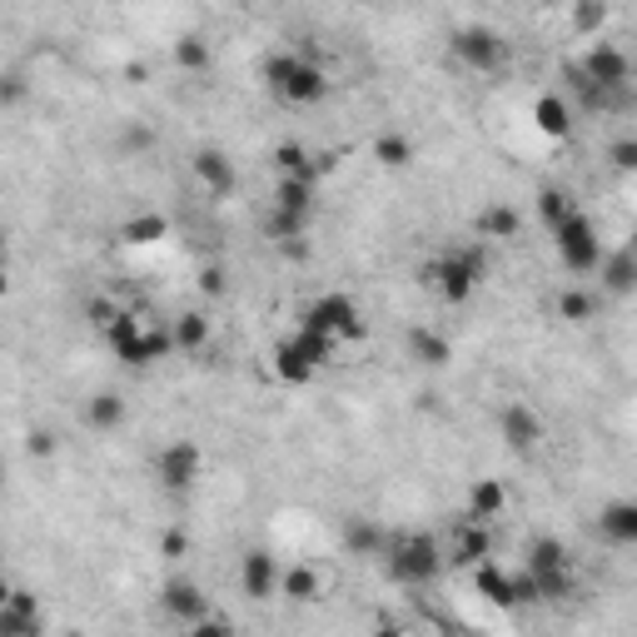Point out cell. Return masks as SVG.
I'll return each instance as SVG.
<instances>
[{
    "label": "cell",
    "instance_id": "484cf974",
    "mask_svg": "<svg viewBox=\"0 0 637 637\" xmlns=\"http://www.w3.org/2000/svg\"><path fill=\"white\" fill-rule=\"evenodd\" d=\"M408 358L424 368H443L453 358V344H448L438 328H408Z\"/></svg>",
    "mask_w": 637,
    "mask_h": 637
},
{
    "label": "cell",
    "instance_id": "5bb4252c",
    "mask_svg": "<svg viewBox=\"0 0 637 637\" xmlns=\"http://www.w3.org/2000/svg\"><path fill=\"white\" fill-rule=\"evenodd\" d=\"M189 175H195L199 189H205V195H215V199H224V195H234V189H239L234 159H229L219 145H199L195 155H189Z\"/></svg>",
    "mask_w": 637,
    "mask_h": 637
},
{
    "label": "cell",
    "instance_id": "ba28073f",
    "mask_svg": "<svg viewBox=\"0 0 637 637\" xmlns=\"http://www.w3.org/2000/svg\"><path fill=\"white\" fill-rule=\"evenodd\" d=\"M547 239H553L557 264H563L567 274H597V264H603V254H607L603 239H597V224L583 215V209L557 219V224L547 229Z\"/></svg>",
    "mask_w": 637,
    "mask_h": 637
},
{
    "label": "cell",
    "instance_id": "d6986e66",
    "mask_svg": "<svg viewBox=\"0 0 637 637\" xmlns=\"http://www.w3.org/2000/svg\"><path fill=\"white\" fill-rule=\"evenodd\" d=\"M483 557H493V533H488V523L483 518H458V528H453V547H448V563H458V567H473V563H483Z\"/></svg>",
    "mask_w": 637,
    "mask_h": 637
},
{
    "label": "cell",
    "instance_id": "ffe728a7",
    "mask_svg": "<svg viewBox=\"0 0 637 637\" xmlns=\"http://www.w3.org/2000/svg\"><path fill=\"white\" fill-rule=\"evenodd\" d=\"M274 209L294 219H314L318 209V179L309 175H274Z\"/></svg>",
    "mask_w": 637,
    "mask_h": 637
},
{
    "label": "cell",
    "instance_id": "5b68a950",
    "mask_svg": "<svg viewBox=\"0 0 637 637\" xmlns=\"http://www.w3.org/2000/svg\"><path fill=\"white\" fill-rule=\"evenodd\" d=\"M100 334H105L109 354H115L119 364H129V368H149V364H159V358L179 354V348H175V328H145L135 314H125V309H119V314L109 318Z\"/></svg>",
    "mask_w": 637,
    "mask_h": 637
},
{
    "label": "cell",
    "instance_id": "ab89813d",
    "mask_svg": "<svg viewBox=\"0 0 637 637\" xmlns=\"http://www.w3.org/2000/svg\"><path fill=\"white\" fill-rule=\"evenodd\" d=\"M259 6H284V0H259Z\"/></svg>",
    "mask_w": 637,
    "mask_h": 637
},
{
    "label": "cell",
    "instance_id": "cb8c5ba5",
    "mask_svg": "<svg viewBox=\"0 0 637 637\" xmlns=\"http://www.w3.org/2000/svg\"><path fill=\"white\" fill-rule=\"evenodd\" d=\"M473 234L488 239V244H508V239H518V209L513 205H483L473 215Z\"/></svg>",
    "mask_w": 637,
    "mask_h": 637
},
{
    "label": "cell",
    "instance_id": "e575fe53",
    "mask_svg": "<svg viewBox=\"0 0 637 637\" xmlns=\"http://www.w3.org/2000/svg\"><path fill=\"white\" fill-rule=\"evenodd\" d=\"M577 209V199L567 195V189H543L537 195V219H543V229H553L557 219H567Z\"/></svg>",
    "mask_w": 637,
    "mask_h": 637
},
{
    "label": "cell",
    "instance_id": "8d00e7d4",
    "mask_svg": "<svg viewBox=\"0 0 637 637\" xmlns=\"http://www.w3.org/2000/svg\"><path fill=\"white\" fill-rule=\"evenodd\" d=\"M607 165L617 169V175H637V135H623L607 145Z\"/></svg>",
    "mask_w": 637,
    "mask_h": 637
},
{
    "label": "cell",
    "instance_id": "8992f818",
    "mask_svg": "<svg viewBox=\"0 0 637 637\" xmlns=\"http://www.w3.org/2000/svg\"><path fill=\"white\" fill-rule=\"evenodd\" d=\"M528 573H533L537 593H543V603H563V597L577 593V573H573V553H567L563 537L543 533L528 543Z\"/></svg>",
    "mask_w": 637,
    "mask_h": 637
},
{
    "label": "cell",
    "instance_id": "4316f807",
    "mask_svg": "<svg viewBox=\"0 0 637 637\" xmlns=\"http://www.w3.org/2000/svg\"><path fill=\"white\" fill-rule=\"evenodd\" d=\"M503 508H508V488L498 483V478H478V483H468V518L493 523Z\"/></svg>",
    "mask_w": 637,
    "mask_h": 637
},
{
    "label": "cell",
    "instance_id": "7a4b0ae2",
    "mask_svg": "<svg viewBox=\"0 0 637 637\" xmlns=\"http://www.w3.org/2000/svg\"><path fill=\"white\" fill-rule=\"evenodd\" d=\"M264 90L279 100V105H318L328 95V70L314 50H274L264 60Z\"/></svg>",
    "mask_w": 637,
    "mask_h": 637
},
{
    "label": "cell",
    "instance_id": "6da1fadb",
    "mask_svg": "<svg viewBox=\"0 0 637 637\" xmlns=\"http://www.w3.org/2000/svg\"><path fill=\"white\" fill-rule=\"evenodd\" d=\"M418 279H424V289L438 304H448V309L468 304V299L478 294V284L488 279V239L473 234V239H458V244L438 249V254L418 269Z\"/></svg>",
    "mask_w": 637,
    "mask_h": 637
},
{
    "label": "cell",
    "instance_id": "9a60e30c",
    "mask_svg": "<svg viewBox=\"0 0 637 637\" xmlns=\"http://www.w3.org/2000/svg\"><path fill=\"white\" fill-rule=\"evenodd\" d=\"M159 607H165L169 623H179V627H199L209 617V597L195 577H169V583L159 587Z\"/></svg>",
    "mask_w": 637,
    "mask_h": 637
},
{
    "label": "cell",
    "instance_id": "74e56055",
    "mask_svg": "<svg viewBox=\"0 0 637 637\" xmlns=\"http://www.w3.org/2000/svg\"><path fill=\"white\" fill-rule=\"evenodd\" d=\"M115 314H119V304H109V299H90V304H85V318H90L95 328H105Z\"/></svg>",
    "mask_w": 637,
    "mask_h": 637
},
{
    "label": "cell",
    "instance_id": "3957f363",
    "mask_svg": "<svg viewBox=\"0 0 637 637\" xmlns=\"http://www.w3.org/2000/svg\"><path fill=\"white\" fill-rule=\"evenodd\" d=\"M384 573L388 583L408 587V593H418V587H428L438 573H443V547H438L434 533H424V528H398V533H388V547H384Z\"/></svg>",
    "mask_w": 637,
    "mask_h": 637
},
{
    "label": "cell",
    "instance_id": "4fadbf2b",
    "mask_svg": "<svg viewBox=\"0 0 637 637\" xmlns=\"http://www.w3.org/2000/svg\"><path fill=\"white\" fill-rule=\"evenodd\" d=\"M234 577H239V593H244L249 603H269V597H279V577H284V567H279V557L269 553V547H244Z\"/></svg>",
    "mask_w": 637,
    "mask_h": 637
},
{
    "label": "cell",
    "instance_id": "f546056e",
    "mask_svg": "<svg viewBox=\"0 0 637 637\" xmlns=\"http://www.w3.org/2000/svg\"><path fill=\"white\" fill-rule=\"evenodd\" d=\"M169 234V219L165 215H129V219H119V244H155V239H165Z\"/></svg>",
    "mask_w": 637,
    "mask_h": 637
},
{
    "label": "cell",
    "instance_id": "d6a6232c",
    "mask_svg": "<svg viewBox=\"0 0 637 637\" xmlns=\"http://www.w3.org/2000/svg\"><path fill=\"white\" fill-rule=\"evenodd\" d=\"M175 65L189 70V75H205V70L215 65V55H209V45L199 35H179L175 40Z\"/></svg>",
    "mask_w": 637,
    "mask_h": 637
},
{
    "label": "cell",
    "instance_id": "52a82bcc",
    "mask_svg": "<svg viewBox=\"0 0 637 637\" xmlns=\"http://www.w3.org/2000/svg\"><path fill=\"white\" fill-rule=\"evenodd\" d=\"M299 324H309V328H318V334H328L334 344H358V338L368 334L364 309H358V299L344 294V289H328V294L309 299V304L299 309Z\"/></svg>",
    "mask_w": 637,
    "mask_h": 637
},
{
    "label": "cell",
    "instance_id": "836d02e7",
    "mask_svg": "<svg viewBox=\"0 0 637 637\" xmlns=\"http://www.w3.org/2000/svg\"><path fill=\"white\" fill-rule=\"evenodd\" d=\"M593 314H597V294H587V289H563V294H557V318L587 324Z\"/></svg>",
    "mask_w": 637,
    "mask_h": 637
},
{
    "label": "cell",
    "instance_id": "d4e9b609",
    "mask_svg": "<svg viewBox=\"0 0 637 637\" xmlns=\"http://www.w3.org/2000/svg\"><path fill=\"white\" fill-rule=\"evenodd\" d=\"M125 418H129L125 398L109 394V388H100V394L85 398V428H95V434H115V428L125 424Z\"/></svg>",
    "mask_w": 637,
    "mask_h": 637
},
{
    "label": "cell",
    "instance_id": "e0dca14e",
    "mask_svg": "<svg viewBox=\"0 0 637 637\" xmlns=\"http://www.w3.org/2000/svg\"><path fill=\"white\" fill-rule=\"evenodd\" d=\"M45 633V613H40V597L20 593V587H10L6 597H0V637H40Z\"/></svg>",
    "mask_w": 637,
    "mask_h": 637
},
{
    "label": "cell",
    "instance_id": "4dcf8cb0",
    "mask_svg": "<svg viewBox=\"0 0 637 637\" xmlns=\"http://www.w3.org/2000/svg\"><path fill=\"white\" fill-rule=\"evenodd\" d=\"M368 155H374L384 169H408V165H414V139L398 135V129H384V135L374 139V149H368Z\"/></svg>",
    "mask_w": 637,
    "mask_h": 637
},
{
    "label": "cell",
    "instance_id": "30bf717a",
    "mask_svg": "<svg viewBox=\"0 0 637 637\" xmlns=\"http://www.w3.org/2000/svg\"><path fill=\"white\" fill-rule=\"evenodd\" d=\"M448 50H453V60L463 70H473V75H498V70L508 65V40L498 35L493 25H458L453 35H448Z\"/></svg>",
    "mask_w": 637,
    "mask_h": 637
},
{
    "label": "cell",
    "instance_id": "60d3db41",
    "mask_svg": "<svg viewBox=\"0 0 637 637\" xmlns=\"http://www.w3.org/2000/svg\"><path fill=\"white\" fill-rule=\"evenodd\" d=\"M358 6H384V0H358Z\"/></svg>",
    "mask_w": 637,
    "mask_h": 637
},
{
    "label": "cell",
    "instance_id": "b9f144b4",
    "mask_svg": "<svg viewBox=\"0 0 637 637\" xmlns=\"http://www.w3.org/2000/svg\"><path fill=\"white\" fill-rule=\"evenodd\" d=\"M633 249H637V229H633Z\"/></svg>",
    "mask_w": 637,
    "mask_h": 637
},
{
    "label": "cell",
    "instance_id": "603a6c76",
    "mask_svg": "<svg viewBox=\"0 0 637 637\" xmlns=\"http://www.w3.org/2000/svg\"><path fill=\"white\" fill-rule=\"evenodd\" d=\"M318 593H324V573L314 563H289L284 577H279V597L284 603H318Z\"/></svg>",
    "mask_w": 637,
    "mask_h": 637
},
{
    "label": "cell",
    "instance_id": "7402d4cb",
    "mask_svg": "<svg viewBox=\"0 0 637 637\" xmlns=\"http://www.w3.org/2000/svg\"><path fill=\"white\" fill-rule=\"evenodd\" d=\"M533 125H537V135H547V139H567L573 135V105H567L557 90H547V95L533 100Z\"/></svg>",
    "mask_w": 637,
    "mask_h": 637
},
{
    "label": "cell",
    "instance_id": "7c38bea8",
    "mask_svg": "<svg viewBox=\"0 0 637 637\" xmlns=\"http://www.w3.org/2000/svg\"><path fill=\"white\" fill-rule=\"evenodd\" d=\"M498 438H503L508 453L528 458V453H537V448H543L547 428H543V418H537L533 404L513 398V404H503V414H498Z\"/></svg>",
    "mask_w": 637,
    "mask_h": 637
},
{
    "label": "cell",
    "instance_id": "f1b7e54d",
    "mask_svg": "<svg viewBox=\"0 0 637 637\" xmlns=\"http://www.w3.org/2000/svg\"><path fill=\"white\" fill-rule=\"evenodd\" d=\"M344 547L358 557H384L388 547V533L378 523H368V518H348L344 523Z\"/></svg>",
    "mask_w": 637,
    "mask_h": 637
},
{
    "label": "cell",
    "instance_id": "9c48e42d",
    "mask_svg": "<svg viewBox=\"0 0 637 637\" xmlns=\"http://www.w3.org/2000/svg\"><path fill=\"white\" fill-rule=\"evenodd\" d=\"M567 70L597 90H633V55L613 40H593L577 60H567Z\"/></svg>",
    "mask_w": 637,
    "mask_h": 637
},
{
    "label": "cell",
    "instance_id": "ac0fdd59",
    "mask_svg": "<svg viewBox=\"0 0 637 637\" xmlns=\"http://www.w3.org/2000/svg\"><path fill=\"white\" fill-rule=\"evenodd\" d=\"M597 284H603L607 299H627L637 294V249L623 244V249H607L603 264H597Z\"/></svg>",
    "mask_w": 637,
    "mask_h": 637
},
{
    "label": "cell",
    "instance_id": "1f68e13d",
    "mask_svg": "<svg viewBox=\"0 0 637 637\" xmlns=\"http://www.w3.org/2000/svg\"><path fill=\"white\" fill-rule=\"evenodd\" d=\"M169 328H175L179 354H199V348L209 344V318L205 314H179V318H169Z\"/></svg>",
    "mask_w": 637,
    "mask_h": 637
},
{
    "label": "cell",
    "instance_id": "d590c367",
    "mask_svg": "<svg viewBox=\"0 0 637 637\" xmlns=\"http://www.w3.org/2000/svg\"><path fill=\"white\" fill-rule=\"evenodd\" d=\"M603 20H607L603 0H573V30H577V35H597Z\"/></svg>",
    "mask_w": 637,
    "mask_h": 637
},
{
    "label": "cell",
    "instance_id": "8fae6325",
    "mask_svg": "<svg viewBox=\"0 0 637 637\" xmlns=\"http://www.w3.org/2000/svg\"><path fill=\"white\" fill-rule=\"evenodd\" d=\"M149 468H155V483L165 488V493H189V488L199 483V473H205V448H199L195 438H169Z\"/></svg>",
    "mask_w": 637,
    "mask_h": 637
},
{
    "label": "cell",
    "instance_id": "277c9868",
    "mask_svg": "<svg viewBox=\"0 0 637 637\" xmlns=\"http://www.w3.org/2000/svg\"><path fill=\"white\" fill-rule=\"evenodd\" d=\"M334 348L338 344L328 334H318V328H309V324H294V334L274 338V348H269V374H274L284 388H304L324 374Z\"/></svg>",
    "mask_w": 637,
    "mask_h": 637
},
{
    "label": "cell",
    "instance_id": "44dd1931",
    "mask_svg": "<svg viewBox=\"0 0 637 637\" xmlns=\"http://www.w3.org/2000/svg\"><path fill=\"white\" fill-rule=\"evenodd\" d=\"M468 583H473V593L483 597V603H493V607H518V603H513V573H503L493 557H483V563L468 567Z\"/></svg>",
    "mask_w": 637,
    "mask_h": 637
},
{
    "label": "cell",
    "instance_id": "2e32d148",
    "mask_svg": "<svg viewBox=\"0 0 637 637\" xmlns=\"http://www.w3.org/2000/svg\"><path fill=\"white\" fill-rule=\"evenodd\" d=\"M593 533L607 547H637V498H613V503L597 508Z\"/></svg>",
    "mask_w": 637,
    "mask_h": 637
},
{
    "label": "cell",
    "instance_id": "83f0119b",
    "mask_svg": "<svg viewBox=\"0 0 637 637\" xmlns=\"http://www.w3.org/2000/svg\"><path fill=\"white\" fill-rule=\"evenodd\" d=\"M274 175H309V179H318L324 175V165H318V155H309L299 139H279L274 145Z\"/></svg>",
    "mask_w": 637,
    "mask_h": 637
},
{
    "label": "cell",
    "instance_id": "f35d334b",
    "mask_svg": "<svg viewBox=\"0 0 637 637\" xmlns=\"http://www.w3.org/2000/svg\"><path fill=\"white\" fill-rule=\"evenodd\" d=\"M159 553L179 557V553H185V533H165V537H159Z\"/></svg>",
    "mask_w": 637,
    "mask_h": 637
}]
</instances>
